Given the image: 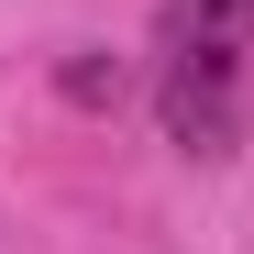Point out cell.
Listing matches in <instances>:
<instances>
[{"label":"cell","mask_w":254,"mask_h":254,"mask_svg":"<svg viewBox=\"0 0 254 254\" xmlns=\"http://www.w3.org/2000/svg\"><path fill=\"white\" fill-rule=\"evenodd\" d=\"M66 100H122V66H89V56H77L66 66Z\"/></svg>","instance_id":"obj_2"},{"label":"cell","mask_w":254,"mask_h":254,"mask_svg":"<svg viewBox=\"0 0 254 254\" xmlns=\"http://www.w3.org/2000/svg\"><path fill=\"white\" fill-rule=\"evenodd\" d=\"M243 56H254V0H177L166 11V133L188 155H232Z\"/></svg>","instance_id":"obj_1"}]
</instances>
